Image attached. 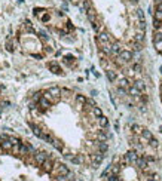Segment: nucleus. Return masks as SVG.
Wrapping results in <instances>:
<instances>
[{"mask_svg": "<svg viewBox=\"0 0 162 181\" xmlns=\"http://www.w3.org/2000/svg\"><path fill=\"white\" fill-rule=\"evenodd\" d=\"M0 147H2V150H5V151H12V148H14V144H12L11 138H8V140H5L2 144H0Z\"/></svg>", "mask_w": 162, "mask_h": 181, "instance_id": "423d86ee", "label": "nucleus"}, {"mask_svg": "<svg viewBox=\"0 0 162 181\" xmlns=\"http://www.w3.org/2000/svg\"><path fill=\"white\" fill-rule=\"evenodd\" d=\"M134 85L137 86V89H140L141 92H146V83L143 80H137V82H134Z\"/></svg>", "mask_w": 162, "mask_h": 181, "instance_id": "9d476101", "label": "nucleus"}, {"mask_svg": "<svg viewBox=\"0 0 162 181\" xmlns=\"http://www.w3.org/2000/svg\"><path fill=\"white\" fill-rule=\"evenodd\" d=\"M64 62H65L68 67H73V64H75V58H73V57H65V58H64Z\"/></svg>", "mask_w": 162, "mask_h": 181, "instance_id": "f8f14e48", "label": "nucleus"}, {"mask_svg": "<svg viewBox=\"0 0 162 181\" xmlns=\"http://www.w3.org/2000/svg\"><path fill=\"white\" fill-rule=\"evenodd\" d=\"M37 105H39V108L40 110H48L51 105H52V103L48 100V98H45V97H42L40 100H39V103H37Z\"/></svg>", "mask_w": 162, "mask_h": 181, "instance_id": "39448f33", "label": "nucleus"}, {"mask_svg": "<svg viewBox=\"0 0 162 181\" xmlns=\"http://www.w3.org/2000/svg\"><path fill=\"white\" fill-rule=\"evenodd\" d=\"M30 153H36L34 148L28 144V143H21V147H19V154L26 156V154H30Z\"/></svg>", "mask_w": 162, "mask_h": 181, "instance_id": "7ed1b4c3", "label": "nucleus"}, {"mask_svg": "<svg viewBox=\"0 0 162 181\" xmlns=\"http://www.w3.org/2000/svg\"><path fill=\"white\" fill-rule=\"evenodd\" d=\"M54 165H55V162L52 160V157L49 156L48 159L45 160V163L42 165V168H43V171H45V172H52V169H54Z\"/></svg>", "mask_w": 162, "mask_h": 181, "instance_id": "20e7f679", "label": "nucleus"}, {"mask_svg": "<svg viewBox=\"0 0 162 181\" xmlns=\"http://www.w3.org/2000/svg\"><path fill=\"white\" fill-rule=\"evenodd\" d=\"M107 125H109V119H107L106 116H101V117H98V126H100V128L106 129V128H107Z\"/></svg>", "mask_w": 162, "mask_h": 181, "instance_id": "1a4fd4ad", "label": "nucleus"}, {"mask_svg": "<svg viewBox=\"0 0 162 181\" xmlns=\"http://www.w3.org/2000/svg\"><path fill=\"white\" fill-rule=\"evenodd\" d=\"M52 174H54L55 177H58V175H68V174H70V169H68V168H67L64 163H60V162H57V163L54 165Z\"/></svg>", "mask_w": 162, "mask_h": 181, "instance_id": "f257e3e1", "label": "nucleus"}, {"mask_svg": "<svg viewBox=\"0 0 162 181\" xmlns=\"http://www.w3.org/2000/svg\"><path fill=\"white\" fill-rule=\"evenodd\" d=\"M49 69L52 70V73H55V74H61V67H60L55 61L49 62Z\"/></svg>", "mask_w": 162, "mask_h": 181, "instance_id": "0eeeda50", "label": "nucleus"}, {"mask_svg": "<svg viewBox=\"0 0 162 181\" xmlns=\"http://www.w3.org/2000/svg\"><path fill=\"white\" fill-rule=\"evenodd\" d=\"M51 144H52V146H54V147H55V148L58 150V151H64V144H63V143H61L60 140H57V138H54Z\"/></svg>", "mask_w": 162, "mask_h": 181, "instance_id": "6e6552de", "label": "nucleus"}, {"mask_svg": "<svg viewBox=\"0 0 162 181\" xmlns=\"http://www.w3.org/2000/svg\"><path fill=\"white\" fill-rule=\"evenodd\" d=\"M48 157H49V154L45 153V151H36V153H34V160H36V163H37L39 166H42Z\"/></svg>", "mask_w": 162, "mask_h": 181, "instance_id": "f03ea898", "label": "nucleus"}, {"mask_svg": "<svg viewBox=\"0 0 162 181\" xmlns=\"http://www.w3.org/2000/svg\"><path fill=\"white\" fill-rule=\"evenodd\" d=\"M6 48H8V51H9V52H14V51H15V43L12 45V37H9V39H8Z\"/></svg>", "mask_w": 162, "mask_h": 181, "instance_id": "9b49d317", "label": "nucleus"}]
</instances>
